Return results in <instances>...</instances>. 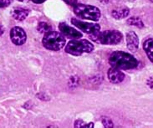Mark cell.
<instances>
[{
	"instance_id": "obj_15",
	"label": "cell",
	"mask_w": 153,
	"mask_h": 128,
	"mask_svg": "<svg viewBox=\"0 0 153 128\" xmlns=\"http://www.w3.org/2000/svg\"><path fill=\"white\" fill-rule=\"evenodd\" d=\"M52 26L47 22H39L37 26V30L41 33H45L49 31H51Z\"/></svg>"
},
{
	"instance_id": "obj_18",
	"label": "cell",
	"mask_w": 153,
	"mask_h": 128,
	"mask_svg": "<svg viewBox=\"0 0 153 128\" xmlns=\"http://www.w3.org/2000/svg\"><path fill=\"white\" fill-rule=\"evenodd\" d=\"M12 0H0V8H6L10 5Z\"/></svg>"
},
{
	"instance_id": "obj_8",
	"label": "cell",
	"mask_w": 153,
	"mask_h": 128,
	"mask_svg": "<svg viewBox=\"0 0 153 128\" xmlns=\"http://www.w3.org/2000/svg\"><path fill=\"white\" fill-rule=\"evenodd\" d=\"M59 31L61 32L64 36L70 38V39H78L82 37V33L76 30L74 28L66 25L65 23H60L59 25Z\"/></svg>"
},
{
	"instance_id": "obj_12",
	"label": "cell",
	"mask_w": 153,
	"mask_h": 128,
	"mask_svg": "<svg viewBox=\"0 0 153 128\" xmlns=\"http://www.w3.org/2000/svg\"><path fill=\"white\" fill-rule=\"evenodd\" d=\"M143 49L148 59L153 63V38L146 39L143 42Z\"/></svg>"
},
{
	"instance_id": "obj_9",
	"label": "cell",
	"mask_w": 153,
	"mask_h": 128,
	"mask_svg": "<svg viewBox=\"0 0 153 128\" xmlns=\"http://www.w3.org/2000/svg\"><path fill=\"white\" fill-rule=\"evenodd\" d=\"M126 47L131 52H136L139 48V38L133 31L126 33Z\"/></svg>"
},
{
	"instance_id": "obj_24",
	"label": "cell",
	"mask_w": 153,
	"mask_h": 128,
	"mask_svg": "<svg viewBox=\"0 0 153 128\" xmlns=\"http://www.w3.org/2000/svg\"><path fill=\"white\" fill-rule=\"evenodd\" d=\"M151 1H152V3H153V0H151Z\"/></svg>"
},
{
	"instance_id": "obj_22",
	"label": "cell",
	"mask_w": 153,
	"mask_h": 128,
	"mask_svg": "<svg viewBox=\"0 0 153 128\" xmlns=\"http://www.w3.org/2000/svg\"><path fill=\"white\" fill-rule=\"evenodd\" d=\"M4 26L2 25H0V36L4 33Z\"/></svg>"
},
{
	"instance_id": "obj_14",
	"label": "cell",
	"mask_w": 153,
	"mask_h": 128,
	"mask_svg": "<svg viewBox=\"0 0 153 128\" xmlns=\"http://www.w3.org/2000/svg\"><path fill=\"white\" fill-rule=\"evenodd\" d=\"M126 23L128 25L136 26V27H138L140 29H142L144 27V24L139 17H131L130 19H127Z\"/></svg>"
},
{
	"instance_id": "obj_4",
	"label": "cell",
	"mask_w": 153,
	"mask_h": 128,
	"mask_svg": "<svg viewBox=\"0 0 153 128\" xmlns=\"http://www.w3.org/2000/svg\"><path fill=\"white\" fill-rule=\"evenodd\" d=\"M93 41L99 43L101 45H118L123 39V34L120 31L116 29L105 30L103 32H100L96 36L91 39Z\"/></svg>"
},
{
	"instance_id": "obj_5",
	"label": "cell",
	"mask_w": 153,
	"mask_h": 128,
	"mask_svg": "<svg viewBox=\"0 0 153 128\" xmlns=\"http://www.w3.org/2000/svg\"><path fill=\"white\" fill-rule=\"evenodd\" d=\"M74 13L79 18L92 21H98L101 15L100 10L97 7L83 4H76L74 7Z\"/></svg>"
},
{
	"instance_id": "obj_17",
	"label": "cell",
	"mask_w": 153,
	"mask_h": 128,
	"mask_svg": "<svg viewBox=\"0 0 153 128\" xmlns=\"http://www.w3.org/2000/svg\"><path fill=\"white\" fill-rule=\"evenodd\" d=\"M94 125L92 122L91 124H85V122L81 120H77L75 121V127H93Z\"/></svg>"
},
{
	"instance_id": "obj_16",
	"label": "cell",
	"mask_w": 153,
	"mask_h": 128,
	"mask_svg": "<svg viewBox=\"0 0 153 128\" xmlns=\"http://www.w3.org/2000/svg\"><path fill=\"white\" fill-rule=\"evenodd\" d=\"M101 121H102V123H103L105 127L111 128L114 127L113 121H112L109 117H107V116H103V117L101 118Z\"/></svg>"
},
{
	"instance_id": "obj_23",
	"label": "cell",
	"mask_w": 153,
	"mask_h": 128,
	"mask_svg": "<svg viewBox=\"0 0 153 128\" xmlns=\"http://www.w3.org/2000/svg\"><path fill=\"white\" fill-rule=\"evenodd\" d=\"M19 1H21V2H24V1H26V0H19Z\"/></svg>"
},
{
	"instance_id": "obj_2",
	"label": "cell",
	"mask_w": 153,
	"mask_h": 128,
	"mask_svg": "<svg viewBox=\"0 0 153 128\" xmlns=\"http://www.w3.org/2000/svg\"><path fill=\"white\" fill-rule=\"evenodd\" d=\"M42 44L47 50L58 51L65 45V39L62 33L56 31H49L45 33Z\"/></svg>"
},
{
	"instance_id": "obj_21",
	"label": "cell",
	"mask_w": 153,
	"mask_h": 128,
	"mask_svg": "<svg viewBox=\"0 0 153 128\" xmlns=\"http://www.w3.org/2000/svg\"><path fill=\"white\" fill-rule=\"evenodd\" d=\"M33 3H34V4H42V3H44L45 1H46V0H31Z\"/></svg>"
},
{
	"instance_id": "obj_19",
	"label": "cell",
	"mask_w": 153,
	"mask_h": 128,
	"mask_svg": "<svg viewBox=\"0 0 153 128\" xmlns=\"http://www.w3.org/2000/svg\"><path fill=\"white\" fill-rule=\"evenodd\" d=\"M65 3H66L67 4L71 5V6H73L75 7V5L77 4V0H63Z\"/></svg>"
},
{
	"instance_id": "obj_13",
	"label": "cell",
	"mask_w": 153,
	"mask_h": 128,
	"mask_svg": "<svg viewBox=\"0 0 153 128\" xmlns=\"http://www.w3.org/2000/svg\"><path fill=\"white\" fill-rule=\"evenodd\" d=\"M130 13V10L128 8H119L113 9L111 12V16L116 19H125L128 16Z\"/></svg>"
},
{
	"instance_id": "obj_20",
	"label": "cell",
	"mask_w": 153,
	"mask_h": 128,
	"mask_svg": "<svg viewBox=\"0 0 153 128\" xmlns=\"http://www.w3.org/2000/svg\"><path fill=\"white\" fill-rule=\"evenodd\" d=\"M146 85H147L151 89H153V76H151V77L146 80Z\"/></svg>"
},
{
	"instance_id": "obj_7",
	"label": "cell",
	"mask_w": 153,
	"mask_h": 128,
	"mask_svg": "<svg viewBox=\"0 0 153 128\" xmlns=\"http://www.w3.org/2000/svg\"><path fill=\"white\" fill-rule=\"evenodd\" d=\"M10 39L15 45H22L26 42L27 36L24 29L16 26L10 31Z\"/></svg>"
},
{
	"instance_id": "obj_1",
	"label": "cell",
	"mask_w": 153,
	"mask_h": 128,
	"mask_svg": "<svg viewBox=\"0 0 153 128\" xmlns=\"http://www.w3.org/2000/svg\"><path fill=\"white\" fill-rule=\"evenodd\" d=\"M109 63L111 67L120 70L136 69L138 65L137 60L132 54L124 51H115L109 57Z\"/></svg>"
},
{
	"instance_id": "obj_6",
	"label": "cell",
	"mask_w": 153,
	"mask_h": 128,
	"mask_svg": "<svg viewBox=\"0 0 153 128\" xmlns=\"http://www.w3.org/2000/svg\"><path fill=\"white\" fill-rule=\"evenodd\" d=\"M72 25H75L76 28L80 29L84 33H87L90 35L91 39L96 36L100 32V26L98 24H91V23H86L81 20H79L77 19H71Z\"/></svg>"
},
{
	"instance_id": "obj_11",
	"label": "cell",
	"mask_w": 153,
	"mask_h": 128,
	"mask_svg": "<svg viewBox=\"0 0 153 128\" xmlns=\"http://www.w3.org/2000/svg\"><path fill=\"white\" fill-rule=\"evenodd\" d=\"M29 13V9L23 8H14L11 12V14L13 19H15L16 20L23 21L28 17Z\"/></svg>"
},
{
	"instance_id": "obj_3",
	"label": "cell",
	"mask_w": 153,
	"mask_h": 128,
	"mask_svg": "<svg viewBox=\"0 0 153 128\" xmlns=\"http://www.w3.org/2000/svg\"><path fill=\"white\" fill-rule=\"evenodd\" d=\"M94 50L93 44L86 39H74L67 44L65 47V52L68 54L79 56L84 53H91Z\"/></svg>"
},
{
	"instance_id": "obj_10",
	"label": "cell",
	"mask_w": 153,
	"mask_h": 128,
	"mask_svg": "<svg viewBox=\"0 0 153 128\" xmlns=\"http://www.w3.org/2000/svg\"><path fill=\"white\" fill-rule=\"evenodd\" d=\"M108 79L113 84H119L122 82L125 79V74L121 70L116 68H110L107 72Z\"/></svg>"
}]
</instances>
